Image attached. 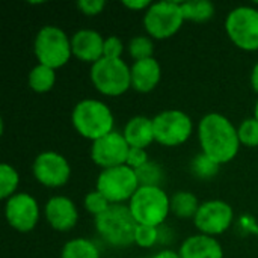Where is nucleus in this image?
Instances as JSON below:
<instances>
[{
  "instance_id": "obj_1",
  "label": "nucleus",
  "mask_w": 258,
  "mask_h": 258,
  "mask_svg": "<svg viewBox=\"0 0 258 258\" xmlns=\"http://www.w3.org/2000/svg\"><path fill=\"white\" fill-rule=\"evenodd\" d=\"M200 142L203 153L218 165L233 160L239 151V135L234 125L219 113L206 115L200 122Z\"/></svg>"
},
{
  "instance_id": "obj_2",
  "label": "nucleus",
  "mask_w": 258,
  "mask_h": 258,
  "mask_svg": "<svg viewBox=\"0 0 258 258\" xmlns=\"http://www.w3.org/2000/svg\"><path fill=\"white\" fill-rule=\"evenodd\" d=\"M138 222L133 218L130 207L113 204L103 215L95 218V228L98 234L112 246L124 248L135 242Z\"/></svg>"
},
{
  "instance_id": "obj_3",
  "label": "nucleus",
  "mask_w": 258,
  "mask_h": 258,
  "mask_svg": "<svg viewBox=\"0 0 258 258\" xmlns=\"http://www.w3.org/2000/svg\"><path fill=\"white\" fill-rule=\"evenodd\" d=\"M73 125L82 136L97 141L113 132V115L104 103L83 100L73 110Z\"/></svg>"
},
{
  "instance_id": "obj_4",
  "label": "nucleus",
  "mask_w": 258,
  "mask_h": 258,
  "mask_svg": "<svg viewBox=\"0 0 258 258\" xmlns=\"http://www.w3.org/2000/svg\"><path fill=\"white\" fill-rule=\"evenodd\" d=\"M128 207L139 225L160 227L168 218L171 201L160 187L141 186L132 197Z\"/></svg>"
},
{
  "instance_id": "obj_5",
  "label": "nucleus",
  "mask_w": 258,
  "mask_h": 258,
  "mask_svg": "<svg viewBox=\"0 0 258 258\" xmlns=\"http://www.w3.org/2000/svg\"><path fill=\"white\" fill-rule=\"evenodd\" d=\"M91 80L94 86L106 95H121L132 86V73L121 59L101 57L92 63Z\"/></svg>"
},
{
  "instance_id": "obj_6",
  "label": "nucleus",
  "mask_w": 258,
  "mask_h": 258,
  "mask_svg": "<svg viewBox=\"0 0 258 258\" xmlns=\"http://www.w3.org/2000/svg\"><path fill=\"white\" fill-rule=\"evenodd\" d=\"M71 41L63 30L54 26L42 27L35 39V54L41 65L51 70L65 65L71 56Z\"/></svg>"
},
{
  "instance_id": "obj_7",
  "label": "nucleus",
  "mask_w": 258,
  "mask_h": 258,
  "mask_svg": "<svg viewBox=\"0 0 258 258\" xmlns=\"http://www.w3.org/2000/svg\"><path fill=\"white\" fill-rule=\"evenodd\" d=\"M139 189V181L135 169L127 165L104 169L97 180V190L103 194L109 203L118 204L132 197Z\"/></svg>"
},
{
  "instance_id": "obj_8",
  "label": "nucleus",
  "mask_w": 258,
  "mask_h": 258,
  "mask_svg": "<svg viewBox=\"0 0 258 258\" xmlns=\"http://www.w3.org/2000/svg\"><path fill=\"white\" fill-rule=\"evenodd\" d=\"M183 12L178 2H157L153 3L144 17L147 32L157 38L165 39L178 32L183 24Z\"/></svg>"
},
{
  "instance_id": "obj_9",
  "label": "nucleus",
  "mask_w": 258,
  "mask_h": 258,
  "mask_svg": "<svg viewBox=\"0 0 258 258\" xmlns=\"http://www.w3.org/2000/svg\"><path fill=\"white\" fill-rule=\"evenodd\" d=\"M230 39L240 48L258 50V11L249 6H240L230 12L225 21Z\"/></svg>"
},
{
  "instance_id": "obj_10",
  "label": "nucleus",
  "mask_w": 258,
  "mask_h": 258,
  "mask_svg": "<svg viewBox=\"0 0 258 258\" xmlns=\"http://www.w3.org/2000/svg\"><path fill=\"white\" fill-rule=\"evenodd\" d=\"M154 139L166 147L186 142L192 133V121L181 110H166L153 119Z\"/></svg>"
},
{
  "instance_id": "obj_11",
  "label": "nucleus",
  "mask_w": 258,
  "mask_h": 258,
  "mask_svg": "<svg viewBox=\"0 0 258 258\" xmlns=\"http://www.w3.org/2000/svg\"><path fill=\"white\" fill-rule=\"evenodd\" d=\"M128 151H130V147L127 144L124 135H121L118 132H112V133L94 141L92 150H91V157L98 166L109 169V168H116V166L125 165Z\"/></svg>"
},
{
  "instance_id": "obj_12",
  "label": "nucleus",
  "mask_w": 258,
  "mask_h": 258,
  "mask_svg": "<svg viewBox=\"0 0 258 258\" xmlns=\"http://www.w3.org/2000/svg\"><path fill=\"white\" fill-rule=\"evenodd\" d=\"M195 219L197 228L206 236L222 234L233 222V209L224 201H207L200 206Z\"/></svg>"
},
{
  "instance_id": "obj_13",
  "label": "nucleus",
  "mask_w": 258,
  "mask_h": 258,
  "mask_svg": "<svg viewBox=\"0 0 258 258\" xmlns=\"http://www.w3.org/2000/svg\"><path fill=\"white\" fill-rule=\"evenodd\" d=\"M33 175L35 178L47 186V187H59L63 186L70 178V165L63 156L45 151L41 153L33 163Z\"/></svg>"
},
{
  "instance_id": "obj_14",
  "label": "nucleus",
  "mask_w": 258,
  "mask_h": 258,
  "mask_svg": "<svg viewBox=\"0 0 258 258\" xmlns=\"http://www.w3.org/2000/svg\"><path fill=\"white\" fill-rule=\"evenodd\" d=\"M5 215L12 228L27 233L35 228L39 218L36 200L27 194H17L8 200Z\"/></svg>"
},
{
  "instance_id": "obj_15",
  "label": "nucleus",
  "mask_w": 258,
  "mask_h": 258,
  "mask_svg": "<svg viewBox=\"0 0 258 258\" xmlns=\"http://www.w3.org/2000/svg\"><path fill=\"white\" fill-rule=\"evenodd\" d=\"M45 218L57 231H68L77 224V209L74 203L65 197H54L45 206Z\"/></svg>"
},
{
  "instance_id": "obj_16",
  "label": "nucleus",
  "mask_w": 258,
  "mask_h": 258,
  "mask_svg": "<svg viewBox=\"0 0 258 258\" xmlns=\"http://www.w3.org/2000/svg\"><path fill=\"white\" fill-rule=\"evenodd\" d=\"M104 39L95 30L83 29L74 33L71 39V51L76 57L85 62H98L103 57Z\"/></svg>"
},
{
  "instance_id": "obj_17",
  "label": "nucleus",
  "mask_w": 258,
  "mask_h": 258,
  "mask_svg": "<svg viewBox=\"0 0 258 258\" xmlns=\"http://www.w3.org/2000/svg\"><path fill=\"white\" fill-rule=\"evenodd\" d=\"M132 86L139 92H150L160 80V65L154 57L138 60L130 68Z\"/></svg>"
},
{
  "instance_id": "obj_18",
  "label": "nucleus",
  "mask_w": 258,
  "mask_h": 258,
  "mask_svg": "<svg viewBox=\"0 0 258 258\" xmlns=\"http://www.w3.org/2000/svg\"><path fill=\"white\" fill-rule=\"evenodd\" d=\"M178 254L180 258H222V248L213 237L198 234L186 239Z\"/></svg>"
},
{
  "instance_id": "obj_19",
  "label": "nucleus",
  "mask_w": 258,
  "mask_h": 258,
  "mask_svg": "<svg viewBox=\"0 0 258 258\" xmlns=\"http://www.w3.org/2000/svg\"><path fill=\"white\" fill-rule=\"evenodd\" d=\"M124 138L130 148L145 150L153 141H156L153 119H148L145 116L132 118L124 128Z\"/></svg>"
},
{
  "instance_id": "obj_20",
  "label": "nucleus",
  "mask_w": 258,
  "mask_h": 258,
  "mask_svg": "<svg viewBox=\"0 0 258 258\" xmlns=\"http://www.w3.org/2000/svg\"><path fill=\"white\" fill-rule=\"evenodd\" d=\"M198 209H200L198 200L190 192H177L171 198V210L174 212L177 218H181V219L195 218L198 213Z\"/></svg>"
},
{
  "instance_id": "obj_21",
  "label": "nucleus",
  "mask_w": 258,
  "mask_h": 258,
  "mask_svg": "<svg viewBox=\"0 0 258 258\" xmlns=\"http://www.w3.org/2000/svg\"><path fill=\"white\" fill-rule=\"evenodd\" d=\"M184 20H194L197 23L207 21L215 14V6L209 0H190L180 3Z\"/></svg>"
},
{
  "instance_id": "obj_22",
  "label": "nucleus",
  "mask_w": 258,
  "mask_h": 258,
  "mask_svg": "<svg viewBox=\"0 0 258 258\" xmlns=\"http://www.w3.org/2000/svg\"><path fill=\"white\" fill-rule=\"evenodd\" d=\"M62 258H100L98 248L94 242L86 239H74L70 240L63 249H62Z\"/></svg>"
},
{
  "instance_id": "obj_23",
  "label": "nucleus",
  "mask_w": 258,
  "mask_h": 258,
  "mask_svg": "<svg viewBox=\"0 0 258 258\" xmlns=\"http://www.w3.org/2000/svg\"><path fill=\"white\" fill-rule=\"evenodd\" d=\"M54 70L45 65H36L29 74V85L35 92H47L54 85Z\"/></svg>"
},
{
  "instance_id": "obj_24",
  "label": "nucleus",
  "mask_w": 258,
  "mask_h": 258,
  "mask_svg": "<svg viewBox=\"0 0 258 258\" xmlns=\"http://www.w3.org/2000/svg\"><path fill=\"white\" fill-rule=\"evenodd\" d=\"M139 187L147 186V187H160V183L163 180V171L157 163L147 162L144 166L135 169Z\"/></svg>"
},
{
  "instance_id": "obj_25",
  "label": "nucleus",
  "mask_w": 258,
  "mask_h": 258,
  "mask_svg": "<svg viewBox=\"0 0 258 258\" xmlns=\"http://www.w3.org/2000/svg\"><path fill=\"white\" fill-rule=\"evenodd\" d=\"M17 186H18L17 171L9 165L2 163L0 165V198L5 200V198L14 197L12 194L15 192Z\"/></svg>"
},
{
  "instance_id": "obj_26",
  "label": "nucleus",
  "mask_w": 258,
  "mask_h": 258,
  "mask_svg": "<svg viewBox=\"0 0 258 258\" xmlns=\"http://www.w3.org/2000/svg\"><path fill=\"white\" fill-rule=\"evenodd\" d=\"M153 51H154V45L151 39L147 36H136L130 41L128 53L133 59H136V62L153 57Z\"/></svg>"
},
{
  "instance_id": "obj_27",
  "label": "nucleus",
  "mask_w": 258,
  "mask_h": 258,
  "mask_svg": "<svg viewBox=\"0 0 258 258\" xmlns=\"http://www.w3.org/2000/svg\"><path fill=\"white\" fill-rule=\"evenodd\" d=\"M192 171L195 175H198L200 178H210L215 174H218L219 171V165L216 162H213L210 157H207L204 153L197 156L195 160L192 162Z\"/></svg>"
},
{
  "instance_id": "obj_28",
  "label": "nucleus",
  "mask_w": 258,
  "mask_h": 258,
  "mask_svg": "<svg viewBox=\"0 0 258 258\" xmlns=\"http://www.w3.org/2000/svg\"><path fill=\"white\" fill-rule=\"evenodd\" d=\"M237 135H239V141L240 144L246 145V147H257L258 145V121L255 118H249V119H245L239 130H237Z\"/></svg>"
},
{
  "instance_id": "obj_29",
  "label": "nucleus",
  "mask_w": 258,
  "mask_h": 258,
  "mask_svg": "<svg viewBox=\"0 0 258 258\" xmlns=\"http://www.w3.org/2000/svg\"><path fill=\"white\" fill-rule=\"evenodd\" d=\"M159 240V227L151 225H138L135 233V243L141 248H151Z\"/></svg>"
},
{
  "instance_id": "obj_30",
  "label": "nucleus",
  "mask_w": 258,
  "mask_h": 258,
  "mask_svg": "<svg viewBox=\"0 0 258 258\" xmlns=\"http://www.w3.org/2000/svg\"><path fill=\"white\" fill-rule=\"evenodd\" d=\"M109 204L110 203L107 201V198L103 194H100L98 190L88 194L86 198H85V207H86V210L89 213L95 215V218L100 216V215H103L110 207Z\"/></svg>"
},
{
  "instance_id": "obj_31",
  "label": "nucleus",
  "mask_w": 258,
  "mask_h": 258,
  "mask_svg": "<svg viewBox=\"0 0 258 258\" xmlns=\"http://www.w3.org/2000/svg\"><path fill=\"white\" fill-rule=\"evenodd\" d=\"M122 54V42L116 36H109L104 39V48H103V57L109 59H121Z\"/></svg>"
},
{
  "instance_id": "obj_32",
  "label": "nucleus",
  "mask_w": 258,
  "mask_h": 258,
  "mask_svg": "<svg viewBox=\"0 0 258 258\" xmlns=\"http://www.w3.org/2000/svg\"><path fill=\"white\" fill-rule=\"evenodd\" d=\"M148 162V156L145 153V150L142 148H130L128 156H127V162L125 165L132 169H138L141 166H144Z\"/></svg>"
},
{
  "instance_id": "obj_33",
  "label": "nucleus",
  "mask_w": 258,
  "mask_h": 258,
  "mask_svg": "<svg viewBox=\"0 0 258 258\" xmlns=\"http://www.w3.org/2000/svg\"><path fill=\"white\" fill-rule=\"evenodd\" d=\"M104 0H80L77 3V6L80 8V11L86 15H97L103 11L104 8Z\"/></svg>"
},
{
  "instance_id": "obj_34",
  "label": "nucleus",
  "mask_w": 258,
  "mask_h": 258,
  "mask_svg": "<svg viewBox=\"0 0 258 258\" xmlns=\"http://www.w3.org/2000/svg\"><path fill=\"white\" fill-rule=\"evenodd\" d=\"M124 3V6H127V8H130V9H144V8H147V6H151L150 5V2L148 0H139V2H122Z\"/></svg>"
},
{
  "instance_id": "obj_35",
  "label": "nucleus",
  "mask_w": 258,
  "mask_h": 258,
  "mask_svg": "<svg viewBox=\"0 0 258 258\" xmlns=\"http://www.w3.org/2000/svg\"><path fill=\"white\" fill-rule=\"evenodd\" d=\"M153 258H180V254H177L174 251H162Z\"/></svg>"
},
{
  "instance_id": "obj_36",
  "label": "nucleus",
  "mask_w": 258,
  "mask_h": 258,
  "mask_svg": "<svg viewBox=\"0 0 258 258\" xmlns=\"http://www.w3.org/2000/svg\"><path fill=\"white\" fill-rule=\"evenodd\" d=\"M251 83H252V88H254V91L258 92V63L254 67V70H252V76H251Z\"/></svg>"
},
{
  "instance_id": "obj_37",
  "label": "nucleus",
  "mask_w": 258,
  "mask_h": 258,
  "mask_svg": "<svg viewBox=\"0 0 258 258\" xmlns=\"http://www.w3.org/2000/svg\"><path fill=\"white\" fill-rule=\"evenodd\" d=\"M255 119L258 121V101H257V106H255Z\"/></svg>"
}]
</instances>
